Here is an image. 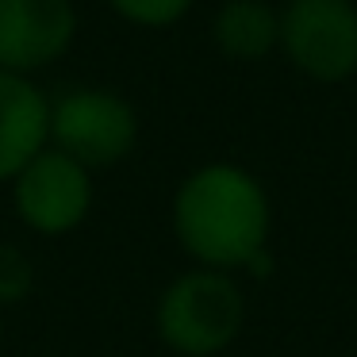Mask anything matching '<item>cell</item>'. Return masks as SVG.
Wrapping results in <instances>:
<instances>
[{
	"instance_id": "cell-1",
	"label": "cell",
	"mask_w": 357,
	"mask_h": 357,
	"mask_svg": "<svg viewBox=\"0 0 357 357\" xmlns=\"http://www.w3.org/2000/svg\"><path fill=\"white\" fill-rule=\"evenodd\" d=\"M177 246L204 269H261L269 261L273 204L238 162H204L185 173L169 204Z\"/></svg>"
},
{
	"instance_id": "cell-2",
	"label": "cell",
	"mask_w": 357,
	"mask_h": 357,
	"mask_svg": "<svg viewBox=\"0 0 357 357\" xmlns=\"http://www.w3.org/2000/svg\"><path fill=\"white\" fill-rule=\"evenodd\" d=\"M246 323V296L234 273L192 265L162 288L154 331L177 357H219L238 342Z\"/></svg>"
},
{
	"instance_id": "cell-3",
	"label": "cell",
	"mask_w": 357,
	"mask_h": 357,
	"mask_svg": "<svg viewBox=\"0 0 357 357\" xmlns=\"http://www.w3.org/2000/svg\"><path fill=\"white\" fill-rule=\"evenodd\" d=\"M139 112L119 89L70 85L50 96V146L100 173L127 162L139 146Z\"/></svg>"
},
{
	"instance_id": "cell-4",
	"label": "cell",
	"mask_w": 357,
	"mask_h": 357,
	"mask_svg": "<svg viewBox=\"0 0 357 357\" xmlns=\"http://www.w3.org/2000/svg\"><path fill=\"white\" fill-rule=\"evenodd\" d=\"M93 169H85L62 150L47 146L12 177V211L39 238H66L77 227H85V219L93 215Z\"/></svg>"
},
{
	"instance_id": "cell-5",
	"label": "cell",
	"mask_w": 357,
	"mask_h": 357,
	"mask_svg": "<svg viewBox=\"0 0 357 357\" xmlns=\"http://www.w3.org/2000/svg\"><path fill=\"white\" fill-rule=\"evenodd\" d=\"M292 70L319 85L357 77L354 0H288L280 8V47Z\"/></svg>"
},
{
	"instance_id": "cell-6",
	"label": "cell",
	"mask_w": 357,
	"mask_h": 357,
	"mask_svg": "<svg viewBox=\"0 0 357 357\" xmlns=\"http://www.w3.org/2000/svg\"><path fill=\"white\" fill-rule=\"evenodd\" d=\"M81 39L73 0H0V70L39 77L70 58Z\"/></svg>"
},
{
	"instance_id": "cell-7",
	"label": "cell",
	"mask_w": 357,
	"mask_h": 357,
	"mask_svg": "<svg viewBox=\"0 0 357 357\" xmlns=\"http://www.w3.org/2000/svg\"><path fill=\"white\" fill-rule=\"evenodd\" d=\"M50 146V93L35 77L0 70V185H12Z\"/></svg>"
},
{
	"instance_id": "cell-8",
	"label": "cell",
	"mask_w": 357,
	"mask_h": 357,
	"mask_svg": "<svg viewBox=\"0 0 357 357\" xmlns=\"http://www.w3.org/2000/svg\"><path fill=\"white\" fill-rule=\"evenodd\" d=\"M211 43L231 62H261L280 47V12L265 0H223L211 16Z\"/></svg>"
},
{
	"instance_id": "cell-9",
	"label": "cell",
	"mask_w": 357,
	"mask_h": 357,
	"mask_svg": "<svg viewBox=\"0 0 357 357\" xmlns=\"http://www.w3.org/2000/svg\"><path fill=\"white\" fill-rule=\"evenodd\" d=\"M196 0H104V8L116 20L139 27V31H165L177 27L192 12Z\"/></svg>"
},
{
	"instance_id": "cell-10",
	"label": "cell",
	"mask_w": 357,
	"mask_h": 357,
	"mask_svg": "<svg viewBox=\"0 0 357 357\" xmlns=\"http://www.w3.org/2000/svg\"><path fill=\"white\" fill-rule=\"evenodd\" d=\"M35 277L39 273H35V261L27 257V250L16 242H0V311L24 303L35 288Z\"/></svg>"
},
{
	"instance_id": "cell-11",
	"label": "cell",
	"mask_w": 357,
	"mask_h": 357,
	"mask_svg": "<svg viewBox=\"0 0 357 357\" xmlns=\"http://www.w3.org/2000/svg\"><path fill=\"white\" fill-rule=\"evenodd\" d=\"M0 346H4V319H0Z\"/></svg>"
}]
</instances>
